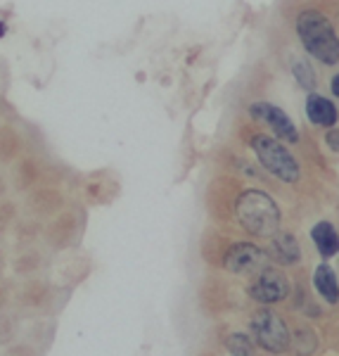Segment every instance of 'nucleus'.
<instances>
[{
    "mask_svg": "<svg viewBox=\"0 0 339 356\" xmlns=\"http://www.w3.org/2000/svg\"><path fill=\"white\" fill-rule=\"evenodd\" d=\"M226 349L231 352V356H254V342L247 335H240V332L228 337Z\"/></svg>",
    "mask_w": 339,
    "mask_h": 356,
    "instance_id": "nucleus-12",
    "label": "nucleus"
},
{
    "mask_svg": "<svg viewBox=\"0 0 339 356\" xmlns=\"http://www.w3.org/2000/svg\"><path fill=\"white\" fill-rule=\"evenodd\" d=\"M306 117L313 126L320 129H332L339 119V112L335 107V102L330 97H323L318 93H308L306 97Z\"/></svg>",
    "mask_w": 339,
    "mask_h": 356,
    "instance_id": "nucleus-8",
    "label": "nucleus"
},
{
    "mask_svg": "<svg viewBox=\"0 0 339 356\" xmlns=\"http://www.w3.org/2000/svg\"><path fill=\"white\" fill-rule=\"evenodd\" d=\"M311 238H313L315 247H318L320 257H325V259H330V257H335L339 252V235L330 221L315 223L313 231H311Z\"/></svg>",
    "mask_w": 339,
    "mask_h": 356,
    "instance_id": "nucleus-10",
    "label": "nucleus"
},
{
    "mask_svg": "<svg viewBox=\"0 0 339 356\" xmlns=\"http://www.w3.org/2000/svg\"><path fill=\"white\" fill-rule=\"evenodd\" d=\"M249 114L256 119V122L266 124L271 129V134L280 140L287 143H297L299 140V131L295 122L290 119V114L285 110H280L278 105H271V102H251L249 105Z\"/></svg>",
    "mask_w": 339,
    "mask_h": 356,
    "instance_id": "nucleus-5",
    "label": "nucleus"
},
{
    "mask_svg": "<svg viewBox=\"0 0 339 356\" xmlns=\"http://www.w3.org/2000/svg\"><path fill=\"white\" fill-rule=\"evenodd\" d=\"M313 285L318 290V295L323 297L327 304H337L339 302V283H337V275L332 271L327 264H320L313 273Z\"/></svg>",
    "mask_w": 339,
    "mask_h": 356,
    "instance_id": "nucleus-11",
    "label": "nucleus"
},
{
    "mask_svg": "<svg viewBox=\"0 0 339 356\" xmlns=\"http://www.w3.org/2000/svg\"><path fill=\"white\" fill-rule=\"evenodd\" d=\"M235 216L240 226L251 235L273 238L280 231V207L263 191H242L235 202Z\"/></svg>",
    "mask_w": 339,
    "mask_h": 356,
    "instance_id": "nucleus-2",
    "label": "nucleus"
},
{
    "mask_svg": "<svg viewBox=\"0 0 339 356\" xmlns=\"http://www.w3.org/2000/svg\"><path fill=\"white\" fill-rule=\"evenodd\" d=\"M330 90H332V95H335V97H339V74H337V76H332Z\"/></svg>",
    "mask_w": 339,
    "mask_h": 356,
    "instance_id": "nucleus-15",
    "label": "nucleus"
},
{
    "mask_svg": "<svg viewBox=\"0 0 339 356\" xmlns=\"http://www.w3.org/2000/svg\"><path fill=\"white\" fill-rule=\"evenodd\" d=\"M297 36L304 50L323 65L339 62V36L320 10H301L297 17Z\"/></svg>",
    "mask_w": 339,
    "mask_h": 356,
    "instance_id": "nucleus-1",
    "label": "nucleus"
},
{
    "mask_svg": "<svg viewBox=\"0 0 339 356\" xmlns=\"http://www.w3.org/2000/svg\"><path fill=\"white\" fill-rule=\"evenodd\" d=\"M251 150H254L256 159L261 162L263 169L268 174H273L278 181L283 183H297L301 176L297 157L287 150V145L280 138L268 136V134H256L251 138Z\"/></svg>",
    "mask_w": 339,
    "mask_h": 356,
    "instance_id": "nucleus-3",
    "label": "nucleus"
},
{
    "mask_svg": "<svg viewBox=\"0 0 339 356\" xmlns=\"http://www.w3.org/2000/svg\"><path fill=\"white\" fill-rule=\"evenodd\" d=\"M292 72H295V79H297V83L301 86V88H306V90H313L315 88V72L311 69V65H308L306 60H297L295 65H292Z\"/></svg>",
    "mask_w": 339,
    "mask_h": 356,
    "instance_id": "nucleus-13",
    "label": "nucleus"
},
{
    "mask_svg": "<svg viewBox=\"0 0 339 356\" xmlns=\"http://www.w3.org/2000/svg\"><path fill=\"white\" fill-rule=\"evenodd\" d=\"M266 261V252L251 243H235L223 257V266L233 273H251Z\"/></svg>",
    "mask_w": 339,
    "mask_h": 356,
    "instance_id": "nucleus-7",
    "label": "nucleus"
},
{
    "mask_svg": "<svg viewBox=\"0 0 339 356\" xmlns=\"http://www.w3.org/2000/svg\"><path fill=\"white\" fill-rule=\"evenodd\" d=\"M3 33H5V24L0 22V36H3Z\"/></svg>",
    "mask_w": 339,
    "mask_h": 356,
    "instance_id": "nucleus-16",
    "label": "nucleus"
},
{
    "mask_svg": "<svg viewBox=\"0 0 339 356\" xmlns=\"http://www.w3.org/2000/svg\"><path fill=\"white\" fill-rule=\"evenodd\" d=\"M249 295L261 304L280 302L290 295V280L278 268H261L256 280L249 285Z\"/></svg>",
    "mask_w": 339,
    "mask_h": 356,
    "instance_id": "nucleus-6",
    "label": "nucleus"
},
{
    "mask_svg": "<svg viewBox=\"0 0 339 356\" xmlns=\"http://www.w3.org/2000/svg\"><path fill=\"white\" fill-rule=\"evenodd\" d=\"M325 145L330 147L332 152H339V129H327V134H325Z\"/></svg>",
    "mask_w": 339,
    "mask_h": 356,
    "instance_id": "nucleus-14",
    "label": "nucleus"
},
{
    "mask_svg": "<svg viewBox=\"0 0 339 356\" xmlns=\"http://www.w3.org/2000/svg\"><path fill=\"white\" fill-rule=\"evenodd\" d=\"M251 332L254 340L261 344L266 352L280 354L290 347V330H287L285 321L271 309H258L251 318Z\"/></svg>",
    "mask_w": 339,
    "mask_h": 356,
    "instance_id": "nucleus-4",
    "label": "nucleus"
},
{
    "mask_svg": "<svg viewBox=\"0 0 339 356\" xmlns=\"http://www.w3.org/2000/svg\"><path fill=\"white\" fill-rule=\"evenodd\" d=\"M273 261L283 264V266H295V264L301 259V250H299V243L292 233H275L273 243L266 252Z\"/></svg>",
    "mask_w": 339,
    "mask_h": 356,
    "instance_id": "nucleus-9",
    "label": "nucleus"
}]
</instances>
